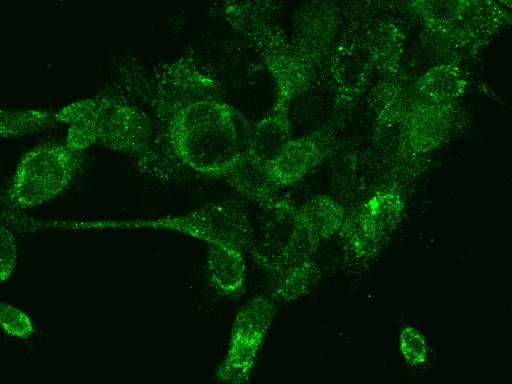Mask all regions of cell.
<instances>
[{
    "label": "cell",
    "mask_w": 512,
    "mask_h": 384,
    "mask_svg": "<svg viewBox=\"0 0 512 384\" xmlns=\"http://www.w3.org/2000/svg\"><path fill=\"white\" fill-rule=\"evenodd\" d=\"M252 126L234 107L221 99L193 103L167 125L168 141L188 169L219 178L248 148Z\"/></svg>",
    "instance_id": "1"
},
{
    "label": "cell",
    "mask_w": 512,
    "mask_h": 384,
    "mask_svg": "<svg viewBox=\"0 0 512 384\" xmlns=\"http://www.w3.org/2000/svg\"><path fill=\"white\" fill-rule=\"evenodd\" d=\"M90 226L117 229H165L249 252L255 245L253 227L245 204L236 199L217 200L177 216L150 219L108 220Z\"/></svg>",
    "instance_id": "2"
},
{
    "label": "cell",
    "mask_w": 512,
    "mask_h": 384,
    "mask_svg": "<svg viewBox=\"0 0 512 384\" xmlns=\"http://www.w3.org/2000/svg\"><path fill=\"white\" fill-rule=\"evenodd\" d=\"M82 162L83 152L73 151L65 144H38L21 157L0 201L12 210L49 202L69 188Z\"/></svg>",
    "instance_id": "3"
},
{
    "label": "cell",
    "mask_w": 512,
    "mask_h": 384,
    "mask_svg": "<svg viewBox=\"0 0 512 384\" xmlns=\"http://www.w3.org/2000/svg\"><path fill=\"white\" fill-rule=\"evenodd\" d=\"M368 22L363 16L349 18L347 28L339 36L325 64L334 95L333 112L328 121L336 126L357 104L373 75L374 66L364 37Z\"/></svg>",
    "instance_id": "4"
},
{
    "label": "cell",
    "mask_w": 512,
    "mask_h": 384,
    "mask_svg": "<svg viewBox=\"0 0 512 384\" xmlns=\"http://www.w3.org/2000/svg\"><path fill=\"white\" fill-rule=\"evenodd\" d=\"M259 53L275 85L274 104L289 107L312 84L317 70L296 50L274 19L253 27L245 36Z\"/></svg>",
    "instance_id": "5"
},
{
    "label": "cell",
    "mask_w": 512,
    "mask_h": 384,
    "mask_svg": "<svg viewBox=\"0 0 512 384\" xmlns=\"http://www.w3.org/2000/svg\"><path fill=\"white\" fill-rule=\"evenodd\" d=\"M276 314V304L268 296L248 300L234 318L228 347L215 372L224 384H249L267 332Z\"/></svg>",
    "instance_id": "6"
},
{
    "label": "cell",
    "mask_w": 512,
    "mask_h": 384,
    "mask_svg": "<svg viewBox=\"0 0 512 384\" xmlns=\"http://www.w3.org/2000/svg\"><path fill=\"white\" fill-rule=\"evenodd\" d=\"M96 97L97 143L135 159L144 155L155 133L150 113L132 103L122 91L108 89Z\"/></svg>",
    "instance_id": "7"
},
{
    "label": "cell",
    "mask_w": 512,
    "mask_h": 384,
    "mask_svg": "<svg viewBox=\"0 0 512 384\" xmlns=\"http://www.w3.org/2000/svg\"><path fill=\"white\" fill-rule=\"evenodd\" d=\"M403 207L399 188L384 186L344 218L340 230L355 252L372 255L397 226Z\"/></svg>",
    "instance_id": "8"
},
{
    "label": "cell",
    "mask_w": 512,
    "mask_h": 384,
    "mask_svg": "<svg viewBox=\"0 0 512 384\" xmlns=\"http://www.w3.org/2000/svg\"><path fill=\"white\" fill-rule=\"evenodd\" d=\"M459 101L434 103L421 97L402 125V143L395 160L423 157L448 142L462 126Z\"/></svg>",
    "instance_id": "9"
},
{
    "label": "cell",
    "mask_w": 512,
    "mask_h": 384,
    "mask_svg": "<svg viewBox=\"0 0 512 384\" xmlns=\"http://www.w3.org/2000/svg\"><path fill=\"white\" fill-rule=\"evenodd\" d=\"M336 125L327 121L307 135L292 138L266 164L279 187L296 184L336 151Z\"/></svg>",
    "instance_id": "10"
},
{
    "label": "cell",
    "mask_w": 512,
    "mask_h": 384,
    "mask_svg": "<svg viewBox=\"0 0 512 384\" xmlns=\"http://www.w3.org/2000/svg\"><path fill=\"white\" fill-rule=\"evenodd\" d=\"M341 10L335 2L304 3L293 17L290 39L296 50L318 71L339 38Z\"/></svg>",
    "instance_id": "11"
},
{
    "label": "cell",
    "mask_w": 512,
    "mask_h": 384,
    "mask_svg": "<svg viewBox=\"0 0 512 384\" xmlns=\"http://www.w3.org/2000/svg\"><path fill=\"white\" fill-rule=\"evenodd\" d=\"M417 77L402 67L382 76L369 93L368 103L374 120L373 130L402 125L421 96L415 88Z\"/></svg>",
    "instance_id": "12"
},
{
    "label": "cell",
    "mask_w": 512,
    "mask_h": 384,
    "mask_svg": "<svg viewBox=\"0 0 512 384\" xmlns=\"http://www.w3.org/2000/svg\"><path fill=\"white\" fill-rule=\"evenodd\" d=\"M364 37L374 70L385 76L401 68L407 36L400 19L383 16L371 20L366 25Z\"/></svg>",
    "instance_id": "13"
},
{
    "label": "cell",
    "mask_w": 512,
    "mask_h": 384,
    "mask_svg": "<svg viewBox=\"0 0 512 384\" xmlns=\"http://www.w3.org/2000/svg\"><path fill=\"white\" fill-rule=\"evenodd\" d=\"M219 178L243 198L261 208L271 205L279 198V187L271 179L266 165L248 150L240 154Z\"/></svg>",
    "instance_id": "14"
},
{
    "label": "cell",
    "mask_w": 512,
    "mask_h": 384,
    "mask_svg": "<svg viewBox=\"0 0 512 384\" xmlns=\"http://www.w3.org/2000/svg\"><path fill=\"white\" fill-rule=\"evenodd\" d=\"M204 269L207 282L219 295L237 299L245 292L246 263L241 249L207 244Z\"/></svg>",
    "instance_id": "15"
},
{
    "label": "cell",
    "mask_w": 512,
    "mask_h": 384,
    "mask_svg": "<svg viewBox=\"0 0 512 384\" xmlns=\"http://www.w3.org/2000/svg\"><path fill=\"white\" fill-rule=\"evenodd\" d=\"M291 139L289 107L273 104L268 114L252 126L247 150L266 165Z\"/></svg>",
    "instance_id": "16"
},
{
    "label": "cell",
    "mask_w": 512,
    "mask_h": 384,
    "mask_svg": "<svg viewBox=\"0 0 512 384\" xmlns=\"http://www.w3.org/2000/svg\"><path fill=\"white\" fill-rule=\"evenodd\" d=\"M345 218L344 208L326 195H315L296 207L295 225L315 240H321L340 230Z\"/></svg>",
    "instance_id": "17"
},
{
    "label": "cell",
    "mask_w": 512,
    "mask_h": 384,
    "mask_svg": "<svg viewBox=\"0 0 512 384\" xmlns=\"http://www.w3.org/2000/svg\"><path fill=\"white\" fill-rule=\"evenodd\" d=\"M419 41L437 64L459 65L479 52L457 24L444 28L422 26Z\"/></svg>",
    "instance_id": "18"
},
{
    "label": "cell",
    "mask_w": 512,
    "mask_h": 384,
    "mask_svg": "<svg viewBox=\"0 0 512 384\" xmlns=\"http://www.w3.org/2000/svg\"><path fill=\"white\" fill-rule=\"evenodd\" d=\"M418 94L434 103L457 102L467 88V78L458 64L440 63L427 69L415 81Z\"/></svg>",
    "instance_id": "19"
},
{
    "label": "cell",
    "mask_w": 512,
    "mask_h": 384,
    "mask_svg": "<svg viewBox=\"0 0 512 384\" xmlns=\"http://www.w3.org/2000/svg\"><path fill=\"white\" fill-rule=\"evenodd\" d=\"M510 13L493 1H469L457 23L480 51L501 29L510 24Z\"/></svg>",
    "instance_id": "20"
},
{
    "label": "cell",
    "mask_w": 512,
    "mask_h": 384,
    "mask_svg": "<svg viewBox=\"0 0 512 384\" xmlns=\"http://www.w3.org/2000/svg\"><path fill=\"white\" fill-rule=\"evenodd\" d=\"M319 276V269L311 260L283 269L267 277L268 297L274 302L295 300L309 292Z\"/></svg>",
    "instance_id": "21"
},
{
    "label": "cell",
    "mask_w": 512,
    "mask_h": 384,
    "mask_svg": "<svg viewBox=\"0 0 512 384\" xmlns=\"http://www.w3.org/2000/svg\"><path fill=\"white\" fill-rule=\"evenodd\" d=\"M469 1H406L396 3L422 26L444 28L461 21Z\"/></svg>",
    "instance_id": "22"
},
{
    "label": "cell",
    "mask_w": 512,
    "mask_h": 384,
    "mask_svg": "<svg viewBox=\"0 0 512 384\" xmlns=\"http://www.w3.org/2000/svg\"><path fill=\"white\" fill-rule=\"evenodd\" d=\"M54 113L43 109H0V138L20 137L53 127Z\"/></svg>",
    "instance_id": "23"
},
{
    "label": "cell",
    "mask_w": 512,
    "mask_h": 384,
    "mask_svg": "<svg viewBox=\"0 0 512 384\" xmlns=\"http://www.w3.org/2000/svg\"><path fill=\"white\" fill-rule=\"evenodd\" d=\"M0 327L6 334L22 339H27L35 333L28 315L6 302H0Z\"/></svg>",
    "instance_id": "24"
},
{
    "label": "cell",
    "mask_w": 512,
    "mask_h": 384,
    "mask_svg": "<svg viewBox=\"0 0 512 384\" xmlns=\"http://www.w3.org/2000/svg\"><path fill=\"white\" fill-rule=\"evenodd\" d=\"M399 347L405 361L417 366L427 360V344L423 335L413 327H404L400 332Z\"/></svg>",
    "instance_id": "25"
},
{
    "label": "cell",
    "mask_w": 512,
    "mask_h": 384,
    "mask_svg": "<svg viewBox=\"0 0 512 384\" xmlns=\"http://www.w3.org/2000/svg\"><path fill=\"white\" fill-rule=\"evenodd\" d=\"M98 113L96 96L70 103L54 113L56 123L72 125L81 121L94 119Z\"/></svg>",
    "instance_id": "26"
},
{
    "label": "cell",
    "mask_w": 512,
    "mask_h": 384,
    "mask_svg": "<svg viewBox=\"0 0 512 384\" xmlns=\"http://www.w3.org/2000/svg\"><path fill=\"white\" fill-rule=\"evenodd\" d=\"M97 143L96 118L69 125L65 145L73 151L84 152Z\"/></svg>",
    "instance_id": "27"
},
{
    "label": "cell",
    "mask_w": 512,
    "mask_h": 384,
    "mask_svg": "<svg viewBox=\"0 0 512 384\" xmlns=\"http://www.w3.org/2000/svg\"><path fill=\"white\" fill-rule=\"evenodd\" d=\"M18 257V248L14 234L0 224V284L13 273Z\"/></svg>",
    "instance_id": "28"
}]
</instances>
